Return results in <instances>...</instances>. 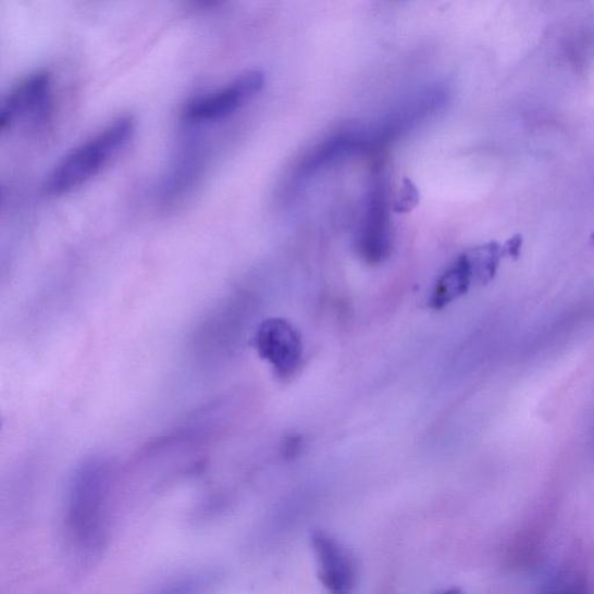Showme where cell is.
I'll return each instance as SVG.
<instances>
[{
  "label": "cell",
  "instance_id": "obj_1",
  "mask_svg": "<svg viewBox=\"0 0 594 594\" xmlns=\"http://www.w3.org/2000/svg\"><path fill=\"white\" fill-rule=\"evenodd\" d=\"M110 471L107 465L83 466L70 487L65 531L70 547L92 557L103 547L109 529Z\"/></svg>",
  "mask_w": 594,
  "mask_h": 594
},
{
  "label": "cell",
  "instance_id": "obj_2",
  "mask_svg": "<svg viewBox=\"0 0 594 594\" xmlns=\"http://www.w3.org/2000/svg\"><path fill=\"white\" fill-rule=\"evenodd\" d=\"M135 132L132 116H120L70 151L49 173L44 185L48 196L60 197L90 182L124 149Z\"/></svg>",
  "mask_w": 594,
  "mask_h": 594
},
{
  "label": "cell",
  "instance_id": "obj_3",
  "mask_svg": "<svg viewBox=\"0 0 594 594\" xmlns=\"http://www.w3.org/2000/svg\"><path fill=\"white\" fill-rule=\"evenodd\" d=\"M386 164L374 166L364 197L362 218L356 239L359 257L369 265L386 261L393 249L392 186Z\"/></svg>",
  "mask_w": 594,
  "mask_h": 594
},
{
  "label": "cell",
  "instance_id": "obj_4",
  "mask_svg": "<svg viewBox=\"0 0 594 594\" xmlns=\"http://www.w3.org/2000/svg\"><path fill=\"white\" fill-rule=\"evenodd\" d=\"M264 85V73L251 70L220 89L188 101L183 110V117L190 124H205L228 117L263 90Z\"/></svg>",
  "mask_w": 594,
  "mask_h": 594
},
{
  "label": "cell",
  "instance_id": "obj_5",
  "mask_svg": "<svg viewBox=\"0 0 594 594\" xmlns=\"http://www.w3.org/2000/svg\"><path fill=\"white\" fill-rule=\"evenodd\" d=\"M253 342L259 357L272 367L279 379L288 380L301 369L302 337L289 321L272 318L261 322Z\"/></svg>",
  "mask_w": 594,
  "mask_h": 594
},
{
  "label": "cell",
  "instance_id": "obj_6",
  "mask_svg": "<svg viewBox=\"0 0 594 594\" xmlns=\"http://www.w3.org/2000/svg\"><path fill=\"white\" fill-rule=\"evenodd\" d=\"M51 77L46 72L29 75L17 83L0 108V131L10 132L22 122L42 121L50 110Z\"/></svg>",
  "mask_w": 594,
  "mask_h": 594
},
{
  "label": "cell",
  "instance_id": "obj_7",
  "mask_svg": "<svg viewBox=\"0 0 594 594\" xmlns=\"http://www.w3.org/2000/svg\"><path fill=\"white\" fill-rule=\"evenodd\" d=\"M373 150V143L366 125H351L331 134L313 147L297 165L296 178H309L329 166L357 153Z\"/></svg>",
  "mask_w": 594,
  "mask_h": 594
},
{
  "label": "cell",
  "instance_id": "obj_8",
  "mask_svg": "<svg viewBox=\"0 0 594 594\" xmlns=\"http://www.w3.org/2000/svg\"><path fill=\"white\" fill-rule=\"evenodd\" d=\"M311 543L319 565L321 583L329 594H352L357 568L351 554L331 534L317 531Z\"/></svg>",
  "mask_w": 594,
  "mask_h": 594
},
{
  "label": "cell",
  "instance_id": "obj_9",
  "mask_svg": "<svg viewBox=\"0 0 594 594\" xmlns=\"http://www.w3.org/2000/svg\"><path fill=\"white\" fill-rule=\"evenodd\" d=\"M475 283H479L478 275L465 253L454 261L436 281L430 295V307L435 310L445 308L458 300Z\"/></svg>",
  "mask_w": 594,
  "mask_h": 594
},
{
  "label": "cell",
  "instance_id": "obj_10",
  "mask_svg": "<svg viewBox=\"0 0 594 594\" xmlns=\"http://www.w3.org/2000/svg\"><path fill=\"white\" fill-rule=\"evenodd\" d=\"M219 574L212 570L189 572L169 582L152 594H213Z\"/></svg>",
  "mask_w": 594,
  "mask_h": 594
},
{
  "label": "cell",
  "instance_id": "obj_11",
  "mask_svg": "<svg viewBox=\"0 0 594 594\" xmlns=\"http://www.w3.org/2000/svg\"><path fill=\"white\" fill-rule=\"evenodd\" d=\"M421 201V194L416 184L409 178L401 181L397 194L393 200V211L397 214H408L417 208Z\"/></svg>",
  "mask_w": 594,
  "mask_h": 594
},
{
  "label": "cell",
  "instance_id": "obj_12",
  "mask_svg": "<svg viewBox=\"0 0 594 594\" xmlns=\"http://www.w3.org/2000/svg\"><path fill=\"white\" fill-rule=\"evenodd\" d=\"M571 584H568L567 587H562L560 590H554L548 594H589L587 590L584 587H581L580 585H576V587L570 586Z\"/></svg>",
  "mask_w": 594,
  "mask_h": 594
},
{
  "label": "cell",
  "instance_id": "obj_13",
  "mask_svg": "<svg viewBox=\"0 0 594 594\" xmlns=\"http://www.w3.org/2000/svg\"><path fill=\"white\" fill-rule=\"evenodd\" d=\"M443 594H463L460 590H449Z\"/></svg>",
  "mask_w": 594,
  "mask_h": 594
}]
</instances>
